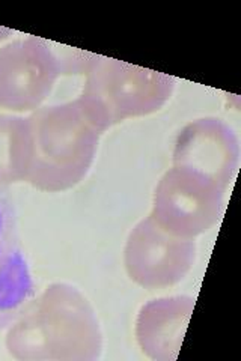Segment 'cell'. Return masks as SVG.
<instances>
[{
  "label": "cell",
  "instance_id": "5b68a950",
  "mask_svg": "<svg viewBox=\"0 0 241 361\" xmlns=\"http://www.w3.org/2000/svg\"><path fill=\"white\" fill-rule=\"evenodd\" d=\"M194 240L165 231L153 216L134 226L124 250V264L130 279L146 289L174 286L194 264Z\"/></svg>",
  "mask_w": 241,
  "mask_h": 361
},
{
  "label": "cell",
  "instance_id": "30bf717a",
  "mask_svg": "<svg viewBox=\"0 0 241 361\" xmlns=\"http://www.w3.org/2000/svg\"><path fill=\"white\" fill-rule=\"evenodd\" d=\"M32 158L28 118L0 115V187L26 180Z\"/></svg>",
  "mask_w": 241,
  "mask_h": 361
},
{
  "label": "cell",
  "instance_id": "52a82bcc",
  "mask_svg": "<svg viewBox=\"0 0 241 361\" xmlns=\"http://www.w3.org/2000/svg\"><path fill=\"white\" fill-rule=\"evenodd\" d=\"M240 145L233 128L217 118L190 122L178 134L174 167L189 169L228 190L237 172Z\"/></svg>",
  "mask_w": 241,
  "mask_h": 361
},
{
  "label": "cell",
  "instance_id": "8992f818",
  "mask_svg": "<svg viewBox=\"0 0 241 361\" xmlns=\"http://www.w3.org/2000/svg\"><path fill=\"white\" fill-rule=\"evenodd\" d=\"M62 74V61L41 38L29 37L0 49V109L37 110Z\"/></svg>",
  "mask_w": 241,
  "mask_h": 361
},
{
  "label": "cell",
  "instance_id": "7a4b0ae2",
  "mask_svg": "<svg viewBox=\"0 0 241 361\" xmlns=\"http://www.w3.org/2000/svg\"><path fill=\"white\" fill-rule=\"evenodd\" d=\"M28 121L32 158L26 183L49 193L77 185L94 163L101 135L77 99L42 107Z\"/></svg>",
  "mask_w": 241,
  "mask_h": 361
},
{
  "label": "cell",
  "instance_id": "277c9868",
  "mask_svg": "<svg viewBox=\"0 0 241 361\" xmlns=\"http://www.w3.org/2000/svg\"><path fill=\"white\" fill-rule=\"evenodd\" d=\"M225 193L210 178L172 167L157 184L151 216L165 231L194 240L221 220Z\"/></svg>",
  "mask_w": 241,
  "mask_h": 361
},
{
  "label": "cell",
  "instance_id": "8fae6325",
  "mask_svg": "<svg viewBox=\"0 0 241 361\" xmlns=\"http://www.w3.org/2000/svg\"><path fill=\"white\" fill-rule=\"evenodd\" d=\"M11 33H13V30H9V29H5V27H0V41L2 39H5L6 37H9Z\"/></svg>",
  "mask_w": 241,
  "mask_h": 361
},
{
  "label": "cell",
  "instance_id": "9c48e42d",
  "mask_svg": "<svg viewBox=\"0 0 241 361\" xmlns=\"http://www.w3.org/2000/svg\"><path fill=\"white\" fill-rule=\"evenodd\" d=\"M35 298V286L20 245L0 257V330L6 329Z\"/></svg>",
  "mask_w": 241,
  "mask_h": 361
},
{
  "label": "cell",
  "instance_id": "ba28073f",
  "mask_svg": "<svg viewBox=\"0 0 241 361\" xmlns=\"http://www.w3.org/2000/svg\"><path fill=\"white\" fill-rule=\"evenodd\" d=\"M193 309L194 300L187 295L146 302L136 321V338L142 353L157 361L175 360Z\"/></svg>",
  "mask_w": 241,
  "mask_h": 361
},
{
  "label": "cell",
  "instance_id": "3957f363",
  "mask_svg": "<svg viewBox=\"0 0 241 361\" xmlns=\"http://www.w3.org/2000/svg\"><path fill=\"white\" fill-rule=\"evenodd\" d=\"M82 74L86 80L77 103L101 134L125 119L160 110L175 87V78L167 74L90 53Z\"/></svg>",
  "mask_w": 241,
  "mask_h": 361
},
{
  "label": "cell",
  "instance_id": "6da1fadb",
  "mask_svg": "<svg viewBox=\"0 0 241 361\" xmlns=\"http://www.w3.org/2000/svg\"><path fill=\"white\" fill-rule=\"evenodd\" d=\"M11 357L25 361H93L102 351L95 310L77 288L53 283L9 325Z\"/></svg>",
  "mask_w": 241,
  "mask_h": 361
}]
</instances>
